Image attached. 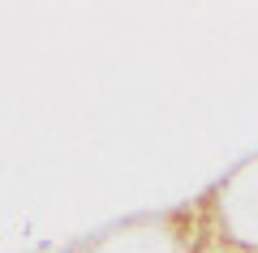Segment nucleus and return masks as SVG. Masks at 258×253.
<instances>
[]
</instances>
